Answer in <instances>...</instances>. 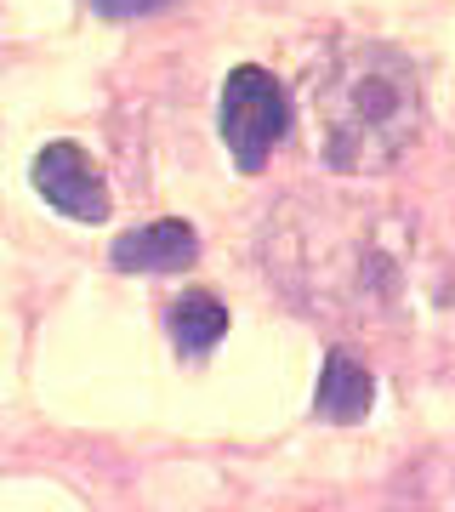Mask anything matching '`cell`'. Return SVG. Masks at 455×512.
I'll return each instance as SVG.
<instances>
[{
    "label": "cell",
    "instance_id": "6da1fadb",
    "mask_svg": "<svg viewBox=\"0 0 455 512\" xmlns=\"http://www.w3.org/2000/svg\"><path fill=\"white\" fill-rule=\"evenodd\" d=\"M313 154L342 171H387L421 137V74L387 40H336L308 80Z\"/></svg>",
    "mask_w": 455,
    "mask_h": 512
},
{
    "label": "cell",
    "instance_id": "7a4b0ae2",
    "mask_svg": "<svg viewBox=\"0 0 455 512\" xmlns=\"http://www.w3.org/2000/svg\"><path fill=\"white\" fill-rule=\"evenodd\" d=\"M217 131H222V143H228L239 171L256 177L273 148L285 143V131H291V97H285V86L268 69H256V63L228 69L222 97H217Z\"/></svg>",
    "mask_w": 455,
    "mask_h": 512
},
{
    "label": "cell",
    "instance_id": "3957f363",
    "mask_svg": "<svg viewBox=\"0 0 455 512\" xmlns=\"http://www.w3.org/2000/svg\"><path fill=\"white\" fill-rule=\"evenodd\" d=\"M29 183L57 217L69 222H103L109 217V183L91 165V154L80 143H46L29 165Z\"/></svg>",
    "mask_w": 455,
    "mask_h": 512
},
{
    "label": "cell",
    "instance_id": "277c9868",
    "mask_svg": "<svg viewBox=\"0 0 455 512\" xmlns=\"http://www.w3.org/2000/svg\"><path fill=\"white\" fill-rule=\"evenodd\" d=\"M109 262L120 274H182L200 262V234L177 217H160V222H143L131 234L114 239Z\"/></svg>",
    "mask_w": 455,
    "mask_h": 512
},
{
    "label": "cell",
    "instance_id": "5b68a950",
    "mask_svg": "<svg viewBox=\"0 0 455 512\" xmlns=\"http://www.w3.org/2000/svg\"><path fill=\"white\" fill-rule=\"evenodd\" d=\"M370 399H376L370 370H364L347 348L325 353V370H319V387H313V416H325V421H336V427H347V421L370 416Z\"/></svg>",
    "mask_w": 455,
    "mask_h": 512
},
{
    "label": "cell",
    "instance_id": "8992f818",
    "mask_svg": "<svg viewBox=\"0 0 455 512\" xmlns=\"http://www.w3.org/2000/svg\"><path fill=\"white\" fill-rule=\"evenodd\" d=\"M165 330H171V342H177L182 353H211L222 342V330H228V308H222L211 291H188L171 302V313H165Z\"/></svg>",
    "mask_w": 455,
    "mask_h": 512
},
{
    "label": "cell",
    "instance_id": "52a82bcc",
    "mask_svg": "<svg viewBox=\"0 0 455 512\" xmlns=\"http://www.w3.org/2000/svg\"><path fill=\"white\" fill-rule=\"evenodd\" d=\"M91 12H97V18H148V12H160V6H171V0H86Z\"/></svg>",
    "mask_w": 455,
    "mask_h": 512
}]
</instances>
